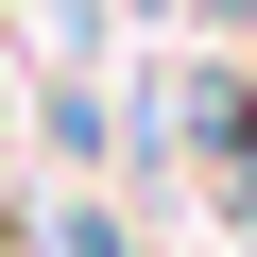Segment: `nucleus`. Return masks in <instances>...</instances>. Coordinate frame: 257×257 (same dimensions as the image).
<instances>
[{"label":"nucleus","instance_id":"obj_1","mask_svg":"<svg viewBox=\"0 0 257 257\" xmlns=\"http://www.w3.org/2000/svg\"><path fill=\"white\" fill-rule=\"evenodd\" d=\"M35 257H138V223H120L103 189H52L35 206Z\"/></svg>","mask_w":257,"mask_h":257},{"label":"nucleus","instance_id":"obj_2","mask_svg":"<svg viewBox=\"0 0 257 257\" xmlns=\"http://www.w3.org/2000/svg\"><path fill=\"white\" fill-rule=\"evenodd\" d=\"M240 257H257V240H240Z\"/></svg>","mask_w":257,"mask_h":257}]
</instances>
